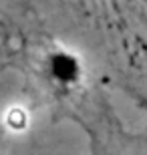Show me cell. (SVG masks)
<instances>
[{"instance_id": "6da1fadb", "label": "cell", "mask_w": 147, "mask_h": 155, "mask_svg": "<svg viewBox=\"0 0 147 155\" xmlns=\"http://www.w3.org/2000/svg\"><path fill=\"white\" fill-rule=\"evenodd\" d=\"M42 73L52 89L71 93L85 81V63L67 46H51L42 57Z\"/></svg>"}, {"instance_id": "7a4b0ae2", "label": "cell", "mask_w": 147, "mask_h": 155, "mask_svg": "<svg viewBox=\"0 0 147 155\" xmlns=\"http://www.w3.org/2000/svg\"><path fill=\"white\" fill-rule=\"evenodd\" d=\"M6 123H8V127H12V129H24L26 123H28V115H26V111H24V109L14 107V109L8 111Z\"/></svg>"}]
</instances>
